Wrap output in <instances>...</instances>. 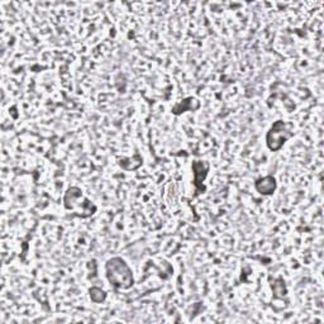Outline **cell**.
<instances>
[{"mask_svg":"<svg viewBox=\"0 0 324 324\" xmlns=\"http://www.w3.org/2000/svg\"><path fill=\"white\" fill-rule=\"evenodd\" d=\"M192 170H194L195 186L199 187V189L201 190L202 187L200 186V184H201V182L205 180V177H207L208 170H209V164H208V162H202V161H195L194 164H192Z\"/></svg>","mask_w":324,"mask_h":324,"instance_id":"3957f363","label":"cell"},{"mask_svg":"<svg viewBox=\"0 0 324 324\" xmlns=\"http://www.w3.org/2000/svg\"><path fill=\"white\" fill-rule=\"evenodd\" d=\"M106 276L109 282L118 289H128L133 285V275L126 261L114 257L106 262Z\"/></svg>","mask_w":324,"mask_h":324,"instance_id":"6da1fadb","label":"cell"},{"mask_svg":"<svg viewBox=\"0 0 324 324\" xmlns=\"http://www.w3.org/2000/svg\"><path fill=\"white\" fill-rule=\"evenodd\" d=\"M105 293H104L101 289L99 288H93L90 289V298L91 300L95 301V303H100V301L105 300Z\"/></svg>","mask_w":324,"mask_h":324,"instance_id":"5b68a950","label":"cell"},{"mask_svg":"<svg viewBox=\"0 0 324 324\" xmlns=\"http://www.w3.org/2000/svg\"><path fill=\"white\" fill-rule=\"evenodd\" d=\"M256 189L260 194L262 195H270L275 191L276 189V180L273 176H266L262 179L257 180L256 182Z\"/></svg>","mask_w":324,"mask_h":324,"instance_id":"277c9868","label":"cell"},{"mask_svg":"<svg viewBox=\"0 0 324 324\" xmlns=\"http://www.w3.org/2000/svg\"><path fill=\"white\" fill-rule=\"evenodd\" d=\"M286 123L282 120H277L273 123L271 129L266 136V143L271 151H277L284 146L286 141L291 137L290 132L286 129Z\"/></svg>","mask_w":324,"mask_h":324,"instance_id":"7a4b0ae2","label":"cell"}]
</instances>
